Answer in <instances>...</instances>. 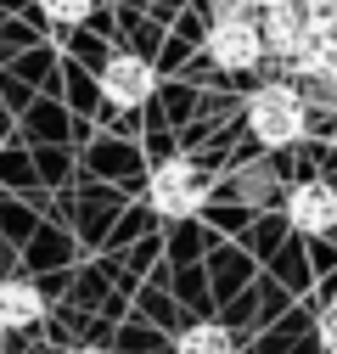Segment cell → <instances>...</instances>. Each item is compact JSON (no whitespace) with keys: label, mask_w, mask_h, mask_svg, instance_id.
I'll use <instances>...</instances> for the list:
<instances>
[{"label":"cell","mask_w":337,"mask_h":354,"mask_svg":"<svg viewBox=\"0 0 337 354\" xmlns=\"http://www.w3.org/2000/svg\"><path fill=\"white\" fill-rule=\"evenodd\" d=\"M202 197H208V174H202L197 163H186V158H163V163L152 169V180H146V203H152L157 214H168V219L197 214Z\"/></svg>","instance_id":"cell-1"},{"label":"cell","mask_w":337,"mask_h":354,"mask_svg":"<svg viewBox=\"0 0 337 354\" xmlns=\"http://www.w3.org/2000/svg\"><path fill=\"white\" fill-rule=\"evenodd\" d=\"M236 192H242L247 203H264V197L276 192V174H270V169H247L242 180H236Z\"/></svg>","instance_id":"cell-9"},{"label":"cell","mask_w":337,"mask_h":354,"mask_svg":"<svg viewBox=\"0 0 337 354\" xmlns=\"http://www.w3.org/2000/svg\"><path fill=\"white\" fill-rule=\"evenodd\" d=\"M152 68L141 62V57H113L107 68H102V96L113 102V107H141L146 96H152Z\"/></svg>","instance_id":"cell-5"},{"label":"cell","mask_w":337,"mask_h":354,"mask_svg":"<svg viewBox=\"0 0 337 354\" xmlns=\"http://www.w3.org/2000/svg\"><path fill=\"white\" fill-rule=\"evenodd\" d=\"M320 343H326V354H337V304L320 315Z\"/></svg>","instance_id":"cell-10"},{"label":"cell","mask_w":337,"mask_h":354,"mask_svg":"<svg viewBox=\"0 0 337 354\" xmlns=\"http://www.w3.org/2000/svg\"><path fill=\"white\" fill-rule=\"evenodd\" d=\"M46 315V298L28 281H0V332H23Z\"/></svg>","instance_id":"cell-6"},{"label":"cell","mask_w":337,"mask_h":354,"mask_svg":"<svg viewBox=\"0 0 337 354\" xmlns=\"http://www.w3.org/2000/svg\"><path fill=\"white\" fill-rule=\"evenodd\" d=\"M247 124L264 147H287L304 136V96L287 91V84H264L259 96L247 102Z\"/></svg>","instance_id":"cell-2"},{"label":"cell","mask_w":337,"mask_h":354,"mask_svg":"<svg viewBox=\"0 0 337 354\" xmlns=\"http://www.w3.org/2000/svg\"><path fill=\"white\" fill-rule=\"evenodd\" d=\"M287 219H292L304 236H326V231L337 225V192H331L326 180L292 186V192H287Z\"/></svg>","instance_id":"cell-4"},{"label":"cell","mask_w":337,"mask_h":354,"mask_svg":"<svg viewBox=\"0 0 337 354\" xmlns=\"http://www.w3.org/2000/svg\"><path fill=\"white\" fill-rule=\"evenodd\" d=\"M68 354H102V348H68Z\"/></svg>","instance_id":"cell-11"},{"label":"cell","mask_w":337,"mask_h":354,"mask_svg":"<svg viewBox=\"0 0 337 354\" xmlns=\"http://www.w3.org/2000/svg\"><path fill=\"white\" fill-rule=\"evenodd\" d=\"M208 51H214L220 68H253V62L264 57V34L253 28L242 12H231V17L214 23V34H208Z\"/></svg>","instance_id":"cell-3"},{"label":"cell","mask_w":337,"mask_h":354,"mask_svg":"<svg viewBox=\"0 0 337 354\" xmlns=\"http://www.w3.org/2000/svg\"><path fill=\"white\" fill-rule=\"evenodd\" d=\"M39 12L51 23H84L90 17V0H39Z\"/></svg>","instance_id":"cell-8"},{"label":"cell","mask_w":337,"mask_h":354,"mask_svg":"<svg viewBox=\"0 0 337 354\" xmlns=\"http://www.w3.org/2000/svg\"><path fill=\"white\" fill-rule=\"evenodd\" d=\"M175 354H236V343L225 326H191V332H180Z\"/></svg>","instance_id":"cell-7"}]
</instances>
